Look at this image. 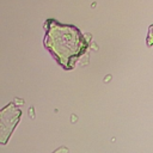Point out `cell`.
<instances>
[{"label":"cell","instance_id":"1","mask_svg":"<svg viewBox=\"0 0 153 153\" xmlns=\"http://www.w3.org/2000/svg\"><path fill=\"white\" fill-rule=\"evenodd\" d=\"M47 47L56 55V59L67 67L69 60L78 56L82 51V36L75 27L66 25H56L49 30L45 37Z\"/></svg>","mask_w":153,"mask_h":153},{"label":"cell","instance_id":"2","mask_svg":"<svg viewBox=\"0 0 153 153\" xmlns=\"http://www.w3.org/2000/svg\"><path fill=\"white\" fill-rule=\"evenodd\" d=\"M147 42H148V45H152V44H153V26H151V29H149V33H148V39H147Z\"/></svg>","mask_w":153,"mask_h":153}]
</instances>
